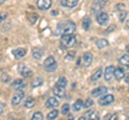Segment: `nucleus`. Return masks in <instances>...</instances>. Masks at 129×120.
<instances>
[{
    "mask_svg": "<svg viewBox=\"0 0 129 120\" xmlns=\"http://www.w3.org/2000/svg\"><path fill=\"white\" fill-rule=\"evenodd\" d=\"M76 26L73 22L68 21L66 23L59 24V26L57 27V30H56V34H73L75 32Z\"/></svg>",
    "mask_w": 129,
    "mask_h": 120,
    "instance_id": "obj_1",
    "label": "nucleus"
},
{
    "mask_svg": "<svg viewBox=\"0 0 129 120\" xmlns=\"http://www.w3.org/2000/svg\"><path fill=\"white\" fill-rule=\"evenodd\" d=\"M43 67H44V70L46 72H54L57 69V62H56L55 58L53 56H50L47 57L43 62Z\"/></svg>",
    "mask_w": 129,
    "mask_h": 120,
    "instance_id": "obj_2",
    "label": "nucleus"
},
{
    "mask_svg": "<svg viewBox=\"0 0 129 120\" xmlns=\"http://www.w3.org/2000/svg\"><path fill=\"white\" fill-rule=\"evenodd\" d=\"M60 42L64 47H72L76 44V39L74 34H61Z\"/></svg>",
    "mask_w": 129,
    "mask_h": 120,
    "instance_id": "obj_3",
    "label": "nucleus"
},
{
    "mask_svg": "<svg viewBox=\"0 0 129 120\" xmlns=\"http://www.w3.org/2000/svg\"><path fill=\"white\" fill-rule=\"evenodd\" d=\"M92 61V54L91 53H85L83 56L78 60V66L83 67V68H88L91 65Z\"/></svg>",
    "mask_w": 129,
    "mask_h": 120,
    "instance_id": "obj_4",
    "label": "nucleus"
},
{
    "mask_svg": "<svg viewBox=\"0 0 129 120\" xmlns=\"http://www.w3.org/2000/svg\"><path fill=\"white\" fill-rule=\"evenodd\" d=\"M24 97H25V92L24 91H17L13 97H12V100H11V103H12V105L13 106H16V105H18L19 103H21L23 101V99Z\"/></svg>",
    "mask_w": 129,
    "mask_h": 120,
    "instance_id": "obj_5",
    "label": "nucleus"
},
{
    "mask_svg": "<svg viewBox=\"0 0 129 120\" xmlns=\"http://www.w3.org/2000/svg\"><path fill=\"white\" fill-rule=\"evenodd\" d=\"M113 102H114V97H113L112 94H106L104 97L99 99L98 103L101 106H108V105H110V104L113 103Z\"/></svg>",
    "mask_w": 129,
    "mask_h": 120,
    "instance_id": "obj_6",
    "label": "nucleus"
},
{
    "mask_svg": "<svg viewBox=\"0 0 129 120\" xmlns=\"http://www.w3.org/2000/svg\"><path fill=\"white\" fill-rule=\"evenodd\" d=\"M52 6V0H38L37 1V7L39 10L45 11L48 10Z\"/></svg>",
    "mask_w": 129,
    "mask_h": 120,
    "instance_id": "obj_7",
    "label": "nucleus"
},
{
    "mask_svg": "<svg viewBox=\"0 0 129 120\" xmlns=\"http://www.w3.org/2000/svg\"><path fill=\"white\" fill-rule=\"evenodd\" d=\"M18 73L24 77H29L32 75V71L25 65H19L18 66Z\"/></svg>",
    "mask_w": 129,
    "mask_h": 120,
    "instance_id": "obj_8",
    "label": "nucleus"
},
{
    "mask_svg": "<svg viewBox=\"0 0 129 120\" xmlns=\"http://www.w3.org/2000/svg\"><path fill=\"white\" fill-rule=\"evenodd\" d=\"M97 22H98L99 25H106V24L109 22V15L104 12H100V13L97 14Z\"/></svg>",
    "mask_w": 129,
    "mask_h": 120,
    "instance_id": "obj_9",
    "label": "nucleus"
},
{
    "mask_svg": "<svg viewBox=\"0 0 129 120\" xmlns=\"http://www.w3.org/2000/svg\"><path fill=\"white\" fill-rule=\"evenodd\" d=\"M80 0H60V5L64 8H69V9H72L78 6Z\"/></svg>",
    "mask_w": 129,
    "mask_h": 120,
    "instance_id": "obj_10",
    "label": "nucleus"
},
{
    "mask_svg": "<svg viewBox=\"0 0 129 120\" xmlns=\"http://www.w3.org/2000/svg\"><path fill=\"white\" fill-rule=\"evenodd\" d=\"M107 92H108V88L101 86V87H98V88H96V89L92 90L91 91V95L92 97H95V98H97V97H100V95L107 93Z\"/></svg>",
    "mask_w": 129,
    "mask_h": 120,
    "instance_id": "obj_11",
    "label": "nucleus"
},
{
    "mask_svg": "<svg viewBox=\"0 0 129 120\" xmlns=\"http://www.w3.org/2000/svg\"><path fill=\"white\" fill-rule=\"evenodd\" d=\"M84 120L87 119H92V120H99V114L96 110H88L84 114Z\"/></svg>",
    "mask_w": 129,
    "mask_h": 120,
    "instance_id": "obj_12",
    "label": "nucleus"
},
{
    "mask_svg": "<svg viewBox=\"0 0 129 120\" xmlns=\"http://www.w3.org/2000/svg\"><path fill=\"white\" fill-rule=\"evenodd\" d=\"M53 93L56 95L57 98H63L64 94H66V91H64V88L63 87H60L58 85H56L53 88Z\"/></svg>",
    "mask_w": 129,
    "mask_h": 120,
    "instance_id": "obj_13",
    "label": "nucleus"
},
{
    "mask_svg": "<svg viewBox=\"0 0 129 120\" xmlns=\"http://www.w3.org/2000/svg\"><path fill=\"white\" fill-rule=\"evenodd\" d=\"M114 69H115V67H113V66H110V67H108L106 71H104V79H106L107 82H110L112 77H113V73H114Z\"/></svg>",
    "mask_w": 129,
    "mask_h": 120,
    "instance_id": "obj_14",
    "label": "nucleus"
},
{
    "mask_svg": "<svg viewBox=\"0 0 129 120\" xmlns=\"http://www.w3.org/2000/svg\"><path fill=\"white\" fill-rule=\"evenodd\" d=\"M113 76L116 78V81H120L125 77V71L123 68H116L114 69V73H113Z\"/></svg>",
    "mask_w": 129,
    "mask_h": 120,
    "instance_id": "obj_15",
    "label": "nucleus"
},
{
    "mask_svg": "<svg viewBox=\"0 0 129 120\" xmlns=\"http://www.w3.org/2000/svg\"><path fill=\"white\" fill-rule=\"evenodd\" d=\"M12 55H13L16 59H21L26 55V49L25 48H16L14 50H12Z\"/></svg>",
    "mask_w": 129,
    "mask_h": 120,
    "instance_id": "obj_16",
    "label": "nucleus"
},
{
    "mask_svg": "<svg viewBox=\"0 0 129 120\" xmlns=\"http://www.w3.org/2000/svg\"><path fill=\"white\" fill-rule=\"evenodd\" d=\"M43 55H44V50L42 48H38V47H36V48L32 49V57H34L35 59H41L43 57Z\"/></svg>",
    "mask_w": 129,
    "mask_h": 120,
    "instance_id": "obj_17",
    "label": "nucleus"
},
{
    "mask_svg": "<svg viewBox=\"0 0 129 120\" xmlns=\"http://www.w3.org/2000/svg\"><path fill=\"white\" fill-rule=\"evenodd\" d=\"M59 104V102L57 101L56 98H50L47 99V101L45 103V106L47 108H54V107H57V105Z\"/></svg>",
    "mask_w": 129,
    "mask_h": 120,
    "instance_id": "obj_18",
    "label": "nucleus"
},
{
    "mask_svg": "<svg viewBox=\"0 0 129 120\" xmlns=\"http://www.w3.org/2000/svg\"><path fill=\"white\" fill-rule=\"evenodd\" d=\"M12 87H13L15 90H21L25 87V83H24L22 79H15V81L12 83Z\"/></svg>",
    "mask_w": 129,
    "mask_h": 120,
    "instance_id": "obj_19",
    "label": "nucleus"
},
{
    "mask_svg": "<svg viewBox=\"0 0 129 120\" xmlns=\"http://www.w3.org/2000/svg\"><path fill=\"white\" fill-rule=\"evenodd\" d=\"M101 76H102V69L101 68H98V69L94 72V74L90 76V81L91 82H96V81H98Z\"/></svg>",
    "mask_w": 129,
    "mask_h": 120,
    "instance_id": "obj_20",
    "label": "nucleus"
},
{
    "mask_svg": "<svg viewBox=\"0 0 129 120\" xmlns=\"http://www.w3.org/2000/svg\"><path fill=\"white\" fill-rule=\"evenodd\" d=\"M91 25V18L89 16H85L82 21V27L84 28V30H88L90 28Z\"/></svg>",
    "mask_w": 129,
    "mask_h": 120,
    "instance_id": "obj_21",
    "label": "nucleus"
},
{
    "mask_svg": "<svg viewBox=\"0 0 129 120\" xmlns=\"http://www.w3.org/2000/svg\"><path fill=\"white\" fill-rule=\"evenodd\" d=\"M119 63L122 66L126 67V68L129 67V56H128V54L124 55V56H122V57L119 58Z\"/></svg>",
    "mask_w": 129,
    "mask_h": 120,
    "instance_id": "obj_22",
    "label": "nucleus"
},
{
    "mask_svg": "<svg viewBox=\"0 0 129 120\" xmlns=\"http://www.w3.org/2000/svg\"><path fill=\"white\" fill-rule=\"evenodd\" d=\"M96 45H97L98 48H103V47H106V46L109 45V42H108V40H106V39H100V40H98V41L96 42Z\"/></svg>",
    "mask_w": 129,
    "mask_h": 120,
    "instance_id": "obj_23",
    "label": "nucleus"
},
{
    "mask_svg": "<svg viewBox=\"0 0 129 120\" xmlns=\"http://www.w3.org/2000/svg\"><path fill=\"white\" fill-rule=\"evenodd\" d=\"M82 107H83V101L81 99L76 100V101L74 102V104H73V110L74 111H79V110L82 109Z\"/></svg>",
    "mask_w": 129,
    "mask_h": 120,
    "instance_id": "obj_24",
    "label": "nucleus"
},
{
    "mask_svg": "<svg viewBox=\"0 0 129 120\" xmlns=\"http://www.w3.org/2000/svg\"><path fill=\"white\" fill-rule=\"evenodd\" d=\"M43 85V79L41 77H36L34 81H32L31 83V86L36 88V87H40V86H42Z\"/></svg>",
    "mask_w": 129,
    "mask_h": 120,
    "instance_id": "obj_25",
    "label": "nucleus"
},
{
    "mask_svg": "<svg viewBox=\"0 0 129 120\" xmlns=\"http://www.w3.org/2000/svg\"><path fill=\"white\" fill-rule=\"evenodd\" d=\"M36 104V101L34 98H28L26 101H25V107L26 108H32Z\"/></svg>",
    "mask_w": 129,
    "mask_h": 120,
    "instance_id": "obj_26",
    "label": "nucleus"
},
{
    "mask_svg": "<svg viewBox=\"0 0 129 120\" xmlns=\"http://www.w3.org/2000/svg\"><path fill=\"white\" fill-rule=\"evenodd\" d=\"M58 115H59V111L57 109H54V110H52V111H50V113L47 114V119H50V120L56 119L58 117Z\"/></svg>",
    "mask_w": 129,
    "mask_h": 120,
    "instance_id": "obj_27",
    "label": "nucleus"
},
{
    "mask_svg": "<svg viewBox=\"0 0 129 120\" xmlns=\"http://www.w3.org/2000/svg\"><path fill=\"white\" fill-rule=\"evenodd\" d=\"M103 9V7L102 6H99V5H96V3H94L91 7V12L92 13H95V14H98L100 13V11H101Z\"/></svg>",
    "mask_w": 129,
    "mask_h": 120,
    "instance_id": "obj_28",
    "label": "nucleus"
},
{
    "mask_svg": "<svg viewBox=\"0 0 129 120\" xmlns=\"http://www.w3.org/2000/svg\"><path fill=\"white\" fill-rule=\"evenodd\" d=\"M67 78L66 77H63V76H60L59 79H58V82H57V85L60 86V87H63V88H66L67 86Z\"/></svg>",
    "mask_w": 129,
    "mask_h": 120,
    "instance_id": "obj_29",
    "label": "nucleus"
},
{
    "mask_svg": "<svg viewBox=\"0 0 129 120\" xmlns=\"http://www.w3.org/2000/svg\"><path fill=\"white\" fill-rule=\"evenodd\" d=\"M69 110H70V105L69 104H63L62 107H61V114L62 115H68L69 114Z\"/></svg>",
    "mask_w": 129,
    "mask_h": 120,
    "instance_id": "obj_30",
    "label": "nucleus"
},
{
    "mask_svg": "<svg viewBox=\"0 0 129 120\" xmlns=\"http://www.w3.org/2000/svg\"><path fill=\"white\" fill-rule=\"evenodd\" d=\"M37 19H38V14L32 13L29 15V22H30L31 25H35L36 22H37Z\"/></svg>",
    "mask_w": 129,
    "mask_h": 120,
    "instance_id": "obj_31",
    "label": "nucleus"
},
{
    "mask_svg": "<svg viewBox=\"0 0 129 120\" xmlns=\"http://www.w3.org/2000/svg\"><path fill=\"white\" fill-rule=\"evenodd\" d=\"M31 119L32 120H42L43 119V115H42V113H40V111H37V113H35L34 115H32Z\"/></svg>",
    "mask_w": 129,
    "mask_h": 120,
    "instance_id": "obj_32",
    "label": "nucleus"
},
{
    "mask_svg": "<svg viewBox=\"0 0 129 120\" xmlns=\"http://www.w3.org/2000/svg\"><path fill=\"white\" fill-rule=\"evenodd\" d=\"M92 104H94V101H92L91 99H87L85 102H83V107H85V108H88V107L92 106Z\"/></svg>",
    "mask_w": 129,
    "mask_h": 120,
    "instance_id": "obj_33",
    "label": "nucleus"
},
{
    "mask_svg": "<svg viewBox=\"0 0 129 120\" xmlns=\"http://www.w3.org/2000/svg\"><path fill=\"white\" fill-rule=\"evenodd\" d=\"M126 16H127V11H125V10L120 11V13H119V21L123 23L125 21V18H126Z\"/></svg>",
    "mask_w": 129,
    "mask_h": 120,
    "instance_id": "obj_34",
    "label": "nucleus"
},
{
    "mask_svg": "<svg viewBox=\"0 0 129 120\" xmlns=\"http://www.w3.org/2000/svg\"><path fill=\"white\" fill-rule=\"evenodd\" d=\"M108 1H109V0H94V3L104 7V6H106V3H107Z\"/></svg>",
    "mask_w": 129,
    "mask_h": 120,
    "instance_id": "obj_35",
    "label": "nucleus"
},
{
    "mask_svg": "<svg viewBox=\"0 0 129 120\" xmlns=\"http://www.w3.org/2000/svg\"><path fill=\"white\" fill-rule=\"evenodd\" d=\"M1 81L5 82V83H8V82L10 81L9 75H8V74H2V75H1Z\"/></svg>",
    "mask_w": 129,
    "mask_h": 120,
    "instance_id": "obj_36",
    "label": "nucleus"
},
{
    "mask_svg": "<svg viewBox=\"0 0 129 120\" xmlns=\"http://www.w3.org/2000/svg\"><path fill=\"white\" fill-rule=\"evenodd\" d=\"M116 10H118V11H123L125 10V8H126V6L123 5V3H118V5H116Z\"/></svg>",
    "mask_w": 129,
    "mask_h": 120,
    "instance_id": "obj_37",
    "label": "nucleus"
},
{
    "mask_svg": "<svg viewBox=\"0 0 129 120\" xmlns=\"http://www.w3.org/2000/svg\"><path fill=\"white\" fill-rule=\"evenodd\" d=\"M7 17H8V14H7V13H5V12H2V13H0V23L5 21V19H6Z\"/></svg>",
    "mask_w": 129,
    "mask_h": 120,
    "instance_id": "obj_38",
    "label": "nucleus"
},
{
    "mask_svg": "<svg viewBox=\"0 0 129 120\" xmlns=\"http://www.w3.org/2000/svg\"><path fill=\"white\" fill-rule=\"evenodd\" d=\"M115 29V26L114 25H112L110 28H109V29H107L106 31H104V33H109V32H110V31H112V30H114Z\"/></svg>",
    "mask_w": 129,
    "mask_h": 120,
    "instance_id": "obj_39",
    "label": "nucleus"
},
{
    "mask_svg": "<svg viewBox=\"0 0 129 120\" xmlns=\"http://www.w3.org/2000/svg\"><path fill=\"white\" fill-rule=\"evenodd\" d=\"M3 109H5V104H2V103H0V115L2 114V111Z\"/></svg>",
    "mask_w": 129,
    "mask_h": 120,
    "instance_id": "obj_40",
    "label": "nucleus"
},
{
    "mask_svg": "<svg viewBox=\"0 0 129 120\" xmlns=\"http://www.w3.org/2000/svg\"><path fill=\"white\" fill-rule=\"evenodd\" d=\"M126 83H127V84L129 83V79H128V75H126Z\"/></svg>",
    "mask_w": 129,
    "mask_h": 120,
    "instance_id": "obj_41",
    "label": "nucleus"
},
{
    "mask_svg": "<svg viewBox=\"0 0 129 120\" xmlns=\"http://www.w3.org/2000/svg\"><path fill=\"white\" fill-rule=\"evenodd\" d=\"M5 1H6V0H0V5H2V3L5 2Z\"/></svg>",
    "mask_w": 129,
    "mask_h": 120,
    "instance_id": "obj_42",
    "label": "nucleus"
}]
</instances>
